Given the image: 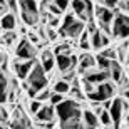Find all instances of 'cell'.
Wrapping results in <instances>:
<instances>
[{"mask_svg":"<svg viewBox=\"0 0 129 129\" xmlns=\"http://www.w3.org/2000/svg\"><path fill=\"white\" fill-rule=\"evenodd\" d=\"M55 114H57L59 124H60V122H66V121L82 117V107L74 99H64L60 104L55 106Z\"/></svg>","mask_w":129,"mask_h":129,"instance_id":"cell-1","label":"cell"},{"mask_svg":"<svg viewBox=\"0 0 129 129\" xmlns=\"http://www.w3.org/2000/svg\"><path fill=\"white\" fill-rule=\"evenodd\" d=\"M27 81H29V87L35 89L37 92L47 89V84H49V79H47V76H45V71L42 69V66H40L39 62L34 64L30 74L27 76Z\"/></svg>","mask_w":129,"mask_h":129,"instance_id":"cell-2","label":"cell"},{"mask_svg":"<svg viewBox=\"0 0 129 129\" xmlns=\"http://www.w3.org/2000/svg\"><path fill=\"white\" fill-rule=\"evenodd\" d=\"M114 84L111 81H106L99 86H96V91L87 94V99H91L92 102H97V104H102L104 101H109L111 97L114 96Z\"/></svg>","mask_w":129,"mask_h":129,"instance_id":"cell-3","label":"cell"},{"mask_svg":"<svg viewBox=\"0 0 129 129\" xmlns=\"http://www.w3.org/2000/svg\"><path fill=\"white\" fill-rule=\"evenodd\" d=\"M94 15L97 19V24L104 34H111V25H112V20H114V12L107 7H102V5H96L94 7Z\"/></svg>","mask_w":129,"mask_h":129,"instance_id":"cell-4","label":"cell"},{"mask_svg":"<svg viewBox=\"0 0 129 129\" xmlns=\"http://www.w3.org/2000/svg\"><path fill=\"white\" fill-rule=\"evenodd\" d=\"M112 35L119 39H127L129 37V15L126 14H116L112 25H111Z\"/></svg>","mask_w":129,"mask_h":129,"instance_id":"cell-5","label":"cell"},{"mask_svg":"<svg viewBox=\"0 0 129 129\" xmlns=\"http://www.w3.org/2000/svg\"><path fill=\"white\" fill-rule=\"evenodd\" d=\"M35 54H37V47L32 45L27 39H22L15 47V55L19 59H22V60H34Z\"/></svg>","mask_w":129,"mask_h":129,"instance_id":"cell-6","label":"cell"},{"mask_svg":"<svg viewBox=\"0 0 129 129\" xmlns=\"http://www.w3.org/2000/svg\"><path fill=\"white\" fill-rule=\"evenodd\" d=\"M107 111H109L112 124L117 127V126L121 124V121H122V116H124V101L121 99V97H116V99L111 102V107Z\"/></svg>","mask_w":129,"mask_h":129,"instance_id":"cell-7","label":"cell"},{"mask_svg":"<svg viewBox=\"0 0 129 129\" xmlns=\"http://www.w3.org/2000/svg\"><path fill=\"white\" fill-rule=\"evenodd\" d=\"M77 60L79 57L74 55V54H60V55H55V64H57L59 71L62 72H69V71H74V67L77 66Z\"/></svg>","mask_w":129,"mask_h":129,"instance_id":"cell-8","label":"cell"},{"mask_svg":"<svg viewBox=\"0 0 129 129\" xmlns=\"http://www.w3.org/2000/svg\"><path fill=\"white\" fill-rule=\"evenodd\" d=\"M96 69V57H92L91 54H82L79 60H77V71L82 76H86L89 72H92Z\"/></svg>","mask_w":129,"mask_h":129,"instance_id":"cell-9","label":"cell"},{"mask_svg":"<svg viewBox=\"0 0 129 129\" xmlns=\"http://www.w3.org/2000/svg\"><path fill=\"white\" fill-rule=\"evenodd\" d=\"M34 64H35V60H22V62L20 60H15L12 64V67H14V72L19 79H27V76L32 71Z\"/></svg>","mask_w":129,"mask_h":129,"instance_id":"cell-10","label":"cell"},{"mask_svg":"<svg viewBox=\"0 0 129 129\" xmlns=\"http://www.w3.org/2000/svg\"><path fill=\"white\" fill-rule=\"evenodd\" d=\"M35 119L39 122H54V119H55V107L50 104H42V107L35 114Z\"/></svg>","mask_w":129,"mask_h":129,"instance_id":"cell-11","label":"cell"},{"mask_svg":"<svg viewBox=\"0 0 129 129\" xmlns=\"http://www.w3.org/2000/svg\"><path fill=\"white\" fill-rule=\"evenodd\" d=\"M86 30V24L82 22V20H74L67 29H64V30H60V35H67V37H71V39H76V37H79L82 32Z\"/></svg>","mask_w":129,"mask_h":129,"instance_id":"cell-12","label":"cell"},{"mask_svg":"<svg viewBox=\"0 0 129 129\" xmlns=\"http://www.w3.org/2000/svg\"><path fill=\"white\" fill-rule=\"evenodd\" d=\"M84 79H86L87 82L94 84V86H99V84H102V82H106V81H111L109 71H97V72L92 71V72H89V74H86Z\"/></svg>","mask_w":129,"mask_h":129,"instance_id":"cell-13","label":"cell"},{"mask_svg":"<svg viewBox=\"0 0 129 129\" xmlns=\"http://www.w3.org/2000/svg\"><path fill=\"white\" fill-rule=\"evenodd\" d=\"M12 129H35V127H32V126H30L29 119L24 116V112H22V111H20V109H15Z\"/></svg>","mask_w":129,"mask_h":129,"instance_id":"cell-14","label":"cell"},{"mask_svg":"<svg viewBox=\"0 0 129 129\" xmlns=\"http://www.w3.org/2000/svg\"><path fill=\"white\" fill-rule=\"evenodd\" d=\"M17 27V17L12 12H7L0 17V29L7 30V32H12V30Z\"/></svg>","mask_w":129,"mask_h":129,"instance_id":"cell-15","label":"cell"},{"mask_svg":"<svg viewBox=\"0 0 129 129\" xmlns=\"http://www.w3.org/2000/svg\"><path fill=\"white\" fill-rule=\"evenodd\" d=\"M40 66H42V69L45 72H50L55 67V55H54V52H50V50H44L42 55H40Z\"/></svg>","mask_w":129,"mask_h":129,"instance_id":"cell-16","label":"cell"},{"mask_svg":"<svg viewBox=\"0 0 129 129\" xmlns=\"http://www.w3.org/2000/svg\"><path fill=\"white\" fill-rule=\"evenodd\" d=\"M72 14L79 17V20H82L84 24L89 22L87 19V14H86V4H84V0H72Z\"/></svg>","mask_w":129,"mask_h":129,"instance_id":"cell-17","label":"cell"},{"mask_svg":"<svg viewBox=\"0 0 129 129\" xmlns=\"http://www.w3.org/2000/svg\"><path fill=\"white\" fill-rule=\"evenodd\" d=\"M97 122H99V119H97V116L94 114L91 109H84L82 111V124H84L86 129H96Z\"/></svg>","mask_w":129,"mask_h":129,"instance_id":"cell-18","label":"cell"},{"mask_svg":"<svg viewBox=\"0 0 129 129\" xmlns=\"http://www.w3.org/2000/svg\"><path fill=\"white\" fill-rule=\"evenodd\" d=\"M19 9L24 14L30 15H39V7L35 0H19Z\"/></svg>","mask_w":129,"mask_h":129,"instance_id":"cell-19","label":"cell"},{"mask_svg":"<svg viewBox=\"0 0 129 129\" xmlns=\"http://www.w3.org/2000/svg\"><path fill=\"white\" fill-rule=\"evenodd\" d=\"M122 66H121V62H117V60H111V66H109V77L112 79L114 82H119L121 79H122Z\"/></svg>","mask_w":129,"mask_h":129,"instance_id":"cell-20","label":"cell"},{"mask_svg":"<svg viewBox=\"0 0 129 129\" xmlns=\"http://www.w3.org/2000/svg\"><path fill=\"white\" fill-rule=\"evenodd\" d=\"M52 92H57V94H62V96L69 94V92H71V82H66L64 79H59V81H55V84H54V91H52Z\"/></svg>","mask_w":129,"mask_h":129,"instance_id":"cell-21","label":"cell"},{"mask_svg":"<svg viewBox=\"0 0 129 129\" xmlns=\"http://www.w3.org/2000/svg\"><path fill=\"white\" fill-rule=\"evenodd\" d=\"M91 49H96V50L102 49V32L99 29L91 34Z\"/></svg>","mask_w":129,"mask_h":129,"instance_id":"cell-22","label":"cell"},{"mask_svg":"<svg viewBox=\"0 0 129 129\" xmlns=\"http://www.w3.org/2000/svg\"><path fill=\"white\" fill-rule=\"evenodd\" d=\"M79 47H81L82 50H89V49H91V34L87 32V30H84V32L79 35Z\"/></svg>","mask_w":129,"mask_h":129,"instance_id":"cell-23","label":"cell"},{"mask_svg":"<svg viewBox=\"0 0 129 129\" xmlns=\"http://www.w3.org/2000/svg\"><path fill=\"white\" fill-rule=\"evenodd\" d=\"M109 66H111V60H109V59L102 57L101 54L96 57V67L99 69V71H109Z\"/></svg>","mask_w":129,"mask_h":129,"instance_id":"cell-24","label":"cell"},{"mask_svg":"<svg viewBox=\"0 0 129 129\" xmlns=\"http://www.w3.org/2000/svg\"><path fill=\"white\" fill-rule=\"evenodd\" d=\"M17 40V34L12 30V32H7L4 35H0V42H4L5 45H12V44Z\"/></svg>","mask_w":129,"mask_h":129,"instance_id":"cell-25","label":"cell"},{"mask_svg":"<svg viewBox=\"0 0 129 129\" xmlns=\"http://www.w3.org/2000/svg\"><path fill=\"white\" fill-rule=\"evenodd\" d=\"M97 119H99L104 126H111V124H112V121H111V116H109V111H106V109H102L99 114H97Z\"/></svg>","mask_w":129,"mask_h":129,"instance_id":"cell-26","label":"cell"},{"mask_svg":"<svg viewBox=\"0 0 129 129\" xmlns=\"http://www.w3.org/2000/svg\"><path fill=\"white\" fill-rule=\"evenodd\" d=\"M101 55L106 59H109V60H117V50L116 49H106L101 52Z\"/></svg>","mask_w":129,"mask_h":129,"instance_id":"cell-27","label":"cell"},{"mask_svg":"<svg viewBox=\"0 0 129 129\" xmlns=\"http://www.w3.org/2000/svg\"><path fill=\"white\" fill-rule=\"evenodd\" d=\"M60 54H71V47H69V44H60L57 47L54 49V55H60Z\"/></svg>","mask_w":129,"mask_h":129,"instance_id":"cell-28","label":"cell"},{"mask_svg":"<svg viewBox=\"0 0 129 129\" xmlns=\"http://www.w3.org/2000/svg\"><path fill=\"white\" fill-rule=\"evenodd\" d=\"M62 101H64V96H62V94H57V92H52V94H50V97H49V104L55 107V106H57V104H60Z\"/></svg>","mask_w":129,"mask_h":129,"instance_id":"cell-29","label":"cell"},{"mask_svg":"<svg viewBox=\"0 0 129 129\" xmlns=\"http://www.w3.org/2000/svg\"><path fill=\"white\" fill-rule=\"evenodd\" d=\"M74 20H76V15H74V14H66V15H64V20H62V25H60V30L67 29Z\"/></svg>","mask_w":129,"mask_h":129,"instance_id":"cell-30","label":"cell"},{"mask_svg":"<svg viewBox=\"0 0 129 129\" xmlns=\"http://www.w3.org/2000/svg\"><path fill=\"white\" fill-rule=\"evenodd\" d=\"M50 94L52 92L49 91V89H44V91H39L37 96H35V101H39V102H44V101H49V97H50Z\"/></svg>","mask_w":129,"mask_h":129,"instance_id":"cell-31","label":"cell"},{"mask_svg":"<svg viewBox=\"0 0 129 129\" xmlns=\"http://www.w3.org/2000/svg\"><path fill=\"white\" fill-rule=\"evenodd\" d=\"M42 104L44 102H39V101H35V99H32L30 101V104H29V111H30V114H37V111L42 107Z\"/></svg>","mask_w":129,"mask_h":129,"instance_id":"cell-32","label":"cell"},{"mask_svg":"<svg viewBox=\"0 0 129 129\" xmlns=\"http://www.w3.org/2000/svg\"><path fill=\"white\" fill-rule=\"evenodd\" d=\"M54 4L57 5V9L60 10V12H66L69 4H71V0H54Z\"/></svg>","mask_w":129,"mask_h":129,"instance_id":"cell-33","label":"cell"},{"mask_svg":"<svg viewBox=\"0 0 129 129\" xmlns=\"http://www.w3.org/2000/svg\"><path fill=\"white\" fill-rule=\"evenodd\" d=\"M5 5H7V9L12 10V14H15V12H19V4H17V0H5Z\"/></svg>","mask_w":129,"mask_h":129,"instance_id":"cell-34","label":"cell"},{"mask_svg":"<svg viewBox=\"0 0 129 129\" xmlns=\"http://www.w3.org/2000/svg\"><path fill=\"white\" fill-rule=\"evenodd\" d=\"M47 10L50 12V15H55V17H59V15L62 14V12H60V10L57 9V5L54 4V2H52V4H49V5H47Z\"/></svg>","mask_w":129,"mask_h":129,"instance_id":"cell-35","label":"cell"},{"mask_svg":"<svg viewBox=\"0 0 129 129\" xmlns=\"http://www.w3.org/2000/svg\"><path fill=\"white\" fill-rule=\"evenodd\" d=\"M117 7H119V10H122V12H129V0H117Z\"/></svg>","mask_w":129,"mask_h":129,"instance_id":"cell-36","label":"cell"},{"mask_svg":"<svg viewBox=\"0 0 129 129\" xmlns=\"http://www.w3.org/2000/svg\"><path fill=\"white\" fill-rule=\"evenodd\" d=\"M45 32H47V35H45V37H47L49 40H55V39H57V30H55V29L47 27V30H45Z\"/></svg>","mask_w":129,"mask_h":129,"instance_id":"cell-37","label":"cell"},{"mask_svg":"<svg viewBox=\"0 0 129 129\" xmlns=\"http://www.w3.org/2000/svg\"><path fill=\"white\" fill-rule=\"evenodd\" d=\"M101 4L102 5H106V7H107V9H114V7H117V0H99Z\"/></svg>","mask_w":129,"mask_h":129,"instance_id":"cell-38","label":"cell"},{"mask_svg":"<svg viewBox=\"0 0 129 129\" xmlns=\"http://www.w3.org/2000/svg\"><path fill=\"white\" fill-rule=\"evenodd\" d=\"M7 101H9V91H5V89L0 87V106L4 102H7Z\"/></svg>","mask_w":129,"mask_h":129,"instance_id":"cell-39","label":"cell"},{"mask_svg":"<svg viewBox=\"0 0 129 129\" xmlns=\"http://www.w3.org/2000/svg\"><path fill=\"white\" fill-rule=\"evenodd\" d=\"M60 24V20H59V17H55V15H50V22H49V27H52V29H55L57 25Z\"/></svg>","mask_w":129,"mask_h":129,"instance_id":"cell-40","label":"cell"},{"mask_svg":"<svg viewBox=\"0 0 129 129\" xmlns=\"http://www.w3.org/2000/svg\"><path fill=\"white\" fill-rule=\"evenodd\" d=\"M111 42V39H109V35H107V34H104L102 32V47H106V45H107V44Z\"/></svg>","mask_w":129,"mask_h":129,"instance_id":"cell-41","label":"cell"},{"mask_svg":"<svg viewBox=\"0 0 129 129\" xmlns=\"http://www.w3.org/2000/svg\"><path fill=\"white\" fill-rule=\"evenodd\" d=\"M5 60H7L5 54H4V52H0V67H4V66H5Z\"/></svg>","mask_w":129,"mask_h":129,"instance_id":"cell-42","label":"cell"},{"mask_svg":"<svg viewBox=\"0 0 129 129\" xmlns=\"http://www.w3.org/2000/svg\"><path fill=\"white\" fill-rule=\"evenodd\" d=\"M122 96H124V99H127V101H129V89L122 91Z\"/></svg>","mask_w":129,"mask_h":129,"instance_id":"cell-43","label":"cell"},{"mask_svg":"<svg viewBox=\"0 0 129 129\" xmlns=\"http://www.w3.org/2000/svg\"><path fill=\"white\" fill-rule=\"evenodd\" d=\"M0 5H5V0H0Z\"/></svg>","mask_w":129,"mask_h":129,"instance_id":"cell-44","label":"cell"},{"mask_svg":"<svg viewBox=\"0 0 129 129\" xmlns=\"http://www.w3.org/2000/svg\"><path fill=\"white\" fill-rule=\"evenodd\" d=\"M0 129H7V127H5V126H4V124H0Z\"/></svg>","mask_w":129,"mask_h":129,"instance_id":"cell-45","label":"cell"},{"mask_svg":"<svg viewBox=\"0 0 129 129\" xmlns=\"http://www.w3.org/2000/svg\"><path fill=\"white\" fill-rule=\"evenodd\" d=\"M0 35H2V30H0Z\"/></svg>","mask_w":129,"mask_h":129,"instance_id":"cell-46","label":"cell"}]
</instances>
